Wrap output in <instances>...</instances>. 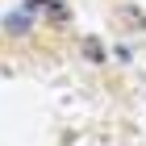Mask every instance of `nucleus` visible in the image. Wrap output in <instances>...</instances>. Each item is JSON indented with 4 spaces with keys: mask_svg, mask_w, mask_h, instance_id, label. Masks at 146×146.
Returning <instances> with one entry per match:
<instances>
[{
    "mask_svg": "<svg viewBox=\"0 0 146 146\" xmlns=\"http://www.w3.org/2000/svg\"><path fill=\"white\" fill-rule=\"evenodd\" d=\"M25 9L34 13V9H42L50 21H67L71 13H67V4H58V0H25Z\"/></svg>",
    "mask_w": 146,
    "mask_h": 146,
    "instance_id": "nucleus-1",
    "label": "nucleus"
},
{
    "mask_svg": "<svg viewBox=\"0 0 146 146\" xmlns=\"http://www.w3.org/2000/svg\"><path fill=\"white\" fill-rule=\"evenodd\" d=\"M4 25H9V34H25V29L34 25V17H29V9H25V13H9Z\"/></svg>",
    "mask_w": 146,
    "mask_h": 146,
    "instance_id": "nucleus-2",
    "label": "nucleus"
},
{
    "mask_svg": "<svg viewBox=\"0 0 146 146\" xmlns=\"http://www.w3.org/2000/svg\"><path fill=\"white\" fill-rule=\"evenodd\" d=\"M84 54H88L92 63H104V46L96 42V38H88V42H84Z\"/></svg>",
    "mask_w": 146,
    "mask_h": 146,
    "instance_id": "nucleus-3",
    "label": "nucleus"
}]
</instances>
